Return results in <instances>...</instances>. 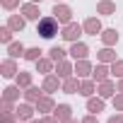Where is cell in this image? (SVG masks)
Here are the masks:
<instances>
[{
	"mask_svg": "<svg viewBox=\"0 0 123 123\" xmlns=\"http://www.w3.org/2000/svg\"><path fill=\"white\" fill-rule=\"evenodd\" d=\"M55 15H58L60 22H68V19H70V10H68V7H55Z\"/></svg>",
	"mask_w": 123,
	"mask_h": 123,
	"instance_id": "3",
	"label": "cell"
},
{
	"mask_svg": "<svg viewBox=\"0 0 123 123\" xmlns=\"http://www.w3.org/2000/svg\"><path fill=\"white\" fill-rule=\"evenodd\" d=\"M19 116H22V118H29V116H31V109H29V106H19Z\"/></svg>",
	"mask_w": 123,
	"mask_h": 123,
	"instance_id": "11",
	"label": "cell"
},
{
	"mask_svg": "<svg viewBox=\"0 0 123 123\" xmlns=\"http://www.w3.org/2000/svg\"><path fill=\"white\" fill-rule=\"evenodd\" d=\"M24 12H27V17H39V15H36V10H34V7H24Z\"/></svg>",
	"mask_w": 123,
	"mask_h": 123,
	"instance_id": "14",
	"label": "cell"
},
{
	"mask_svg": "<svg viewBox=\"0 0 123 123\" xmlns=\"http://www.w3.org/2000/svg\"><path fill=\"white\" fill-rule=\"evenodd\" d=\"M94 77H97V80H104V77H106V68H97Z\"/></svg>",
	"mask_w": 123,
	"mask_h": 123,
	"instance_id": "12",
	"label": "cell"
},
{
	"mask_svg": "<svg viewBox=\"0 0 123 123\" xmlns=\"http://www.w3.org/2000/svg\"><path fill=\"white\" fill-rule=\"evenodd\" d=\"M101 106H104V104H101L99 99H97V101H94V99L89 101V111H101Z\"/></svg>",
	"mask_w": 123,
	"mask_h": 123,
	"instance_id": "9",
	"label": "cell"
},
{
	"mask_svg": "<svg viewBox=\"0 0 123 123\" xmlns=\"http://www.w3.org/2000/svg\"><path fill=\"white\" fill-rule=\"evenodd\" d=\"M77 70H80V75H87V70H89V68H87V63H80V65H77Z\"/></svg>",
	"mask_w": 123,
	"mask_h": 123,
	"instance_id": "15",
	"label": "cell"
},
{
	"mask_svg": "<svg viewBox=\"0 0 123 123\" xmlns=\"http://www.w3.org/2000/svg\"><path fill=\"white\" fill-rule=\"evenodd\" d=\"M99 10H101V12H111V10H113V5H111V3H101V5H99Z\"/></svg>",
	"mask_w": 123,
	"mask_h": 123,
	"instance_id": "13",
	"label": "cell"
},
{
	"mask_svg": "<svg viewBox=\"0 0 123 123\" xmlns=\"http://www.w3.org/2000/svg\"><path fill=\"white\" fill-rule=\"evenodd\" d=\"M55 116H60V118H68V116H70V109H68V106H58V109H55Z\"/></svg>",
	"mask_w": 123,
	"mask_h": 123,
	"instance_id": "5",
	"label": "cell"
},
{
	"mask_svg": "<svg viewBox=\"0 0 123 123\" xmlns=\"http://www.w3.org/2000/svg\"><path fill=\"white\" fill-rule=\"evenodd\" d=\"M87 31L97 34V31H99V22H97V19H89V22H87Z\"/></svg>",
	"mask_w": 123,
	"mask_h": 123,
	"instance_id": "6",
	"label": "cell"
},
{
	"mask_svg": "<svg viewBox=\"0 0 123 123\" xmlns=\"http://www.w3.org/2000/svg\"><path fill=\"white\" fill-rule=\"evenodd\" d=\"M39 53H41L39 48H31V51H27V58H29V60H36V58H39Z\"/></svg>",
	"mask_w": 123,
	"mask_h": 123,
	"instance_id": "10",
	"label": "cell"
},
{
	"mask_svg": "<svg viewBox=\"0 0 123 123\" xmlns=\"http://www.w3.org/2000/svg\"><path fill=\"white\" fill-rule=\"evenodd\" d=\"M116 39H118V34H116V31H106V34H104V41H106V43H113Z\"/></svg>",
	"mask_w": 123,
	"mask_h": 123,
	"instance_id": "8",
	"label": "cell"
},
{
	"mask_svg": "<svg viewBox=\"0 0 123 123\" xmlns=\"http://www.w3.org/2000/svg\"><path fill=\"white\" fill-rule=\"evenodd\" d=\"M82 94H92V85H89V82L82 85Z\"/></svg>",
	"mask_w": 123,
	"mask_h": 123,
	"instance_id": "16",
	"label": "cell"
},
{
	"mask_svg": "<svg viewBox=\"0 0 123 123\" xmlns=\"http://www.w3.org/2000/svg\"><path fill=\"white\" fill-rule=\"evenodd\" d=\"M39 34H41L43 39L55 36V34H58V19H51V17L41 19V22H39Z\"/></svg>",
	"mask_w": 123,
	"mask_h": 123,
	"instance_id": "1",
	"label": "cell"
},
{
	"mask_svg": "<svg viewBox=\"0 0 123 123\" xmlns=\"http://www.w3.org/2000/svg\"><path fill=\"white\" fill-rule=\"evenodd\" d=\"M73 55H75V58H85V55H87V48H85L82 43H75V46H73Z\"/></svg>",
	"mask_w": 123,
	"mask_h": 123,
	"instance_id": "4",
	"label": "cell"
},
{
	"mask_svg": "<svg viewBox=\"0 0 123 123\" xmlns=\"http://www.w3.org/2000/svg\"><path fill=\"white\" fill-rule=\"evenodd\" d=\"M51 55H53V60H60V58H63V55H65V51H63V48H58V46H55V48L51 51Z\"/></svg>",
	"mask_w": 123,
	"mask_h": 123,
	"instance_id": "7",
	"label": "cell"
},
{
	"mask_svg": "<svg viewBox=\"0 0 123 123\" xmlns=\"http://www.w3.org/2000/svg\"><path fill=\"white\" fill-rule=\"evenodd\" d=\"M12 27H15V29H22L24 22H22V19H12Z\"/></svg>",
	"mask_w": 123,
	"mask_h": 123,
	"instance_id": "17",
	"label": "cell"
},
{
	"mask_svg": "<svg viewBox=\"0 0 123 123\" xmlns=\"http://www.w3.org/2000/svg\"><path fill=\"white\" fill-rule=\"evenodd\" d=\"M85 123H97V121H94V118H87V121H85Z\"/></svg>",
	"mask_w": 123,
	"mask_h": 123,
	"instance_id": "21",
	"label": "cell"
},
{
	"mask_svg": "<svg viewBox=\"0 0 123 123\" xmlns=\"http://www.w3.org/2000/svg\"><path fill=\"white\" fill-rule=\"evenodd\" d=\"M65 39H70V41H75L77 36H80V27L77 24H68V29H65V34H63Z\"/></svg>",
	"mask_w": 123,
	"mask_h": 123,
	"instance_id": "2",
	"label": "cell"
},
{
	"mask_svg": "<svg viewBox=\"0 0 123 123\" xmlns=\"http://www.w3.org/2000/svg\"><path fill=\"white\" fill-rule=\"evenodd\" d=\"M109 123H121V118H111V121H109Z\"/></svg>",
	"mask_w": 123,
	"mask_h": 123,
	"instance_id": "20",
	"label": "cell"
},
{
	"mask_svg": "<svg viewBox=\"0 0 123 123\" xmlns=\"http://www.w3.org/2000/svg\"><path fill=\"white\" fill-rule=\"evenodd\" d=\"M101 94L109 97V94H111V85H104V87H101Z\"/></svg>",
	"mask_w": 123,
	"mask_h": 123,
	"instance_id": "18",
	"label": "cell"
},
{
	"mask_svg": "<svg viewBox=\"0 0 123 123\" xmlns=\"http://www.w3.org/2000/svg\"><path fill=\"white\" fill-rule=\"evenodd\" d=\"M113 73H116V75H123V63H118V65H113Z\"/></svg>",
	"mask_w": 123,
	"mask_h": 123,
	"instance_id": "19",
	"label": "cell"
}]
</instances>
